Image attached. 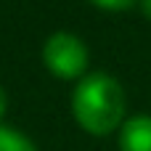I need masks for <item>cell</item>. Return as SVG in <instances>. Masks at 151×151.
<instances>
[{
	"label": "cell",
	"instance_id": "6da1fadb",
	"mask_svg": "<svg viewBox=\"0 0 151 151\" xmlns=\"http://www.w3.org/2000/svg\"><path fill=\"white\" fill-rule=\"evenodd\" d=\"M125 109H127L125 90L106 72H93L82 77L72 93L74 119L90 135H109L117 127H122Z\"/></svg>",
	"mask_w": 151,
	"mask_h": 151
},
{
	"label": "cell",
	"instance_id": "3957f363",
	"mask_svg": "<svg viewBox=\"0 0 151 151\" xmlns=\"http://www.w3.org/2000/svg\"><path fill=\"white\" fill-rule=\"evenodd\" d=\"M119 151H151V117H133L119 127Z\"/></svg>",
	"mask_w": 151,
	"mask_h": 151
},
{
	"label": "cell",
	"instance_id": "8992f818",
	"mask_svg": "<svg viewBox=\"0 0 151 151\" xmlns=\"http://www.w3.org/2000/svg\"><path fill=\"white\" fill-rule=\"evenodd\" d=\"M5 109H8V96H5V90L0 88V125H3V117H5Z\"/></svg>",
	"mask_w": 151,
	"mask_h": 151
},
{
	"label": "cell",
	"instance_id": "52a82bcc",
	"mask_svg": "<svg viewBox=\"0 0 151 151\" xmlns=\"http://www.w3.org/2000/svg\"><path fill=\"white\" fill-rule=\"evenodd\" d=\"M141 11H143V13L151 19V0H141Z\"/></svg>",
	"mask_w": 151,
	"mask_h": 151
},
{
	"label": "cell",
	"instance_id": "5b68a950",
	"mask_svg": "<svg viewBox=\"0 0 151 151\" xmlns=\"http://www.w3.org/2000/svg\"><path fill=\"white\" fill-rule=\"evenodd\" d=\"M90 3L104 11H127L130 5H135V0H90Z\"/></svg>",
	"mask_w": 151,
	"mask_h": 151
},
{
	"label": "cell",
	"instance_id": "7a4b0ae2",
	"mask_svg": "<svg viewBox=\"0 0 151 151\" xmlns=\"http://www.w3.org/2000/svg\"><path fill=\"white\" fill-rule=\"evenodd\" d=\"M42 64L58 80H80L88 69V48L72 32H53L42 45Z\"/></svg>",
	"mask_w": 151,
	"mask_h": 151
},
{
	"label": "cell",
	"instance_id": "277c9868",
	"mask_svg": "<svg viewBox=\"0 0 151 151\" xmlns=\"http://www.w3.org/2000/svg\"><path fill=\"white\" fill-rule=\"evenodd\" d=\"M0 151H37V149L24 133L13 130L8 125H0Z\"/></svg>",
	"mask_w": 151,
	"mask_h": 151
}]
</instances>
